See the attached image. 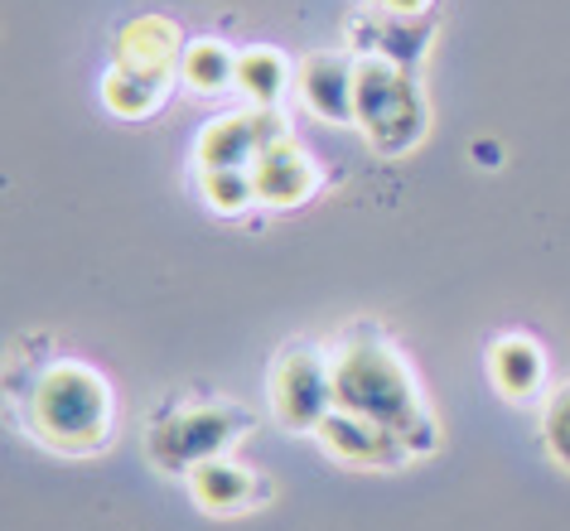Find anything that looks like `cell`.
<instances>
[{
	"instance_id": "277c9868",
	"label": "cell",
	"mask_w": 570,
	"mask_h": 531,
	"mask_svg": "<svg viewBox=\"0 0 570 531\" xmlns=\"http://www.w3.org/2000/svg\"><path fill=\"white\" fill-rule=\"evenodd\" d=\"M247 415L237 406H179L169 415H155L150 425V454L160 469H184L189 473L204 459L227 454L247 435Z\"/></svg>"
},
{
	"instance_id": "8fae6325",
	"label": "cell",
	"mask_w": 570,
	"mask_h": 531,
	"mask_svg": "<svg viewBox=\"0 0 570 531\" xmlns=\"http://www.w3.org/2000/svg\"><path fill=\"white\" fill-rule=\"evenodd\" d=\"M189 488H194V498H198V508H208V512H247L262 502L266 493V483L256 479L252 469H242L237 459H204V464H194L189 469Z\"/></svg>"
},
{
	"instance_id": "d6986e66",
	"label": "cell",
	"mask_w": 570,
	"mask_h": 531,
	"mask_svg": "<svg viewBox=\"0 0 570 531\" xmlns=\"http://www.w3.org/2000/svg\"><path fill=\"white\" fill-rule=\"evenodd\" d=\"M382 10H387V16H406V20H421L425 10L435 6V0H377Z\"/></svg>"
},
{
	"instance_id": "7c38bea8",
	"label": "cell",
	"mask_w": 570,
	"mask_h": 531,
	"mask_svg": "<svg viewBox=\"0 0 570 531\" xmlns=\"http://www.w3.org/2000/svg\"><path fill=\"white\" fill-rule=\"evenodd\" d=\"M489 372H493V382H498V392H503V396L527 401V396L541 392V382H547V357H541V348L532 338L508 334V338L493 343Z\"/></svg>"
},
{
	"instance_id": "9a60e30c",
	"label": "cell",
	"mask_w": 570,
	"mask_h": 531,
	"mask_svg": "<svg viewBox=\"0 0 570 531\" xmlns=\"http://www.w3.org/2000/svg\"><path fill=\"white\" fill-rule=\"evenodd\" d=\"M237 88L247 92L256 107L276 111L285 88H291V63H285V53L281 49H266V45L237 53Z\"/></svg>"
},
{
	"instance_id": "5b68a950",
	"label": "cell",
	"mask_w": 570,
	"mask_h": 531,
	"mask_svg": "<svg viewBox=\"0 0 570 531\" xmlns=\"http://www.w3.org/2000/svg\"><path fill=\"white\" fill-rule=\"evenodd\" d=\"M271 411L285 430H320L334 411V357L315 343H295L271 372Z\"/></svg>"
},
{
	"instance_id": "2e32d148",
	"label": "cell",
	"mask_w": 570,
	"mask_h": 531,
	"mask_svg": "<svg viewBox=\"0 0 570 531\" xmlns=\"http://www.w3.org/2000/svg\"><path fill=\"white\" fill-rule=\"evenodd\" d=\"M169 92H175V82L126 78V73H111V68H107V78H102V102H107V111H117V117H126V121L155 117V111L169 102Z\"/></svg>"
},
{
	"instance_id": "30bf717a",
	"label": "cell",
	"mask_w": 570,
	"mask_h": 531,
	"mask_svg": "<svg viewBox=\"0 0 570 531\" xmlns=\"http://www.w3.org/2000/svg\"><path fill=\"white\" fill-rule=\"evenodd\" d=\"M320 440L330 444L338 459H348V464H402L411 454L402 440L392 435V430H382L373 421H363V415H348V411H330L320 425Z\"/></svg>"
},
{
	"instance_id": "8992f818",
	"label": "cell",
	"mask_w": 570,
	"mask_h": 531,
	"mask_svg": "<svg viewBox=\"0 0 570 531\" xmlns=\"http://www.w3.org/2000/svg\"><path fill=\"white\" fill-rule=\"evenodd\" d=\"M189 39L169 16H136L111 35V73L126 78H150V82H175Z\"/></svg>"
},
{
	"instance_id": "ba28073f",
	"label": "cell",
	"mask_w": 570,
	"mask_h": 531,
	"mask_svg": "<svg viewBox=\"0 0 570 531\" xmlns=\"http://www.w3.org/2000/svg\"><path fill=\"white\" fill-rule=\"evenodd\" d=\"M285 136L281 111H237V117H218L198 136V165L204 169H252L271 140Z\"/></svg>"
},
{
	"instance_id": "3957f363",
	"label": "cell",
	"mask_w": 570,
	"mask_h": 531,
	"mask_svg": "<svg viewBox=\"0 0 570 531\" xmlns=\"http://www.w3.org/2000/svg\"><path fill=\"white\" fill-rule=\"evenodd\" d=\"M353 121L363 126L367 146L377 155H406L425 140L431 111L411 78V68L392 59H367L358 63V97H353Z\"/></svg>"
},
{
	"instance_id": "4fadbf2b",
	"label": "cell",
	"mask_w": 570,
	"mask_h": 531,
	"mask_svg": "<svg viewBox=\"0 0 570 531\" xmlns=\"http://www.w3.org/2000/svg\"><path fill=\"white\" fill-rule=\"evenodd\" d=\"M179 82L198 97H218L223 88L237 82V53L223 39H189L184 63H179Z\"/></svg>"
},
{
	"instance_id": "6da1fadb",
	"label": "cell",
	"mask_w": 570,
	"mask_h": 531,
	"mask_svg": "<svg viewBox=\"0 0 570 531\" xmlns=\"http://www.w3.org/2000/svg\"><path fill=\"white\" fill-rule=\"evenodd\" d=\"M334 357V411L363 415L382 430H392L411 454L435 444V421L421 401L416 367L377 328H348L344 338L330 348Z\"/></svg>"
},
{
	"instance_id": "7a4b0ae2",
	"label": "cell",
	"mask_w": 570,
	"mask_h": 531,
	"mask_svg": "<svg viewBox=\"0 0 570 531\" xmlns=\"http://www.w3.org/2000/svg\"><path fill=\"white\" fill-rule=\"evenodd\" d=\"M117 401L107 377L78 357H53L24 386V430L63 454H92L111 440Z\"/></svg>"
},
{
	"instance_id": "9c48e42d",
	"label": "cell",
	"mask_w": 570,
	"mask_h": 531,
	"mask_svg": "<svg viewBox=\"0 0 570 531\" xmlns=\"http://www.w3.org/2000/svg\"><path fill=\"white\" fill-rule=\"evenodd\" d=\"M301 102L324 121H353V97H358V63H348L344 53H309L295 73Z\"/></svg>"
},
{
	"instance_id": "5bb4252c",
	"label": "cell",
	"mask_w": 570,
	"mask_h": 531,
	"mask_svg": "<svg viewBox=\"0 0 570 531\" xmlns=\"http://www.w3.org/2000/svg\"><path fill=\"white\" fill-rule=\"evenodd\" d=\"M358 45L373 53V59H392V63H402L411 68L425 53V45H431V30H425L421 20H406V16H382L373 24H363V35H358Z\"/></svg>"
},
{
	"instance_id": "e0dca14e",
	"label": "cell",
	"mask_w": 570,
	"mask_h": 531,
	"mask_svg": "<svg viewBox=\"0 0 570 531\" xmlns=\"http://www.w3.org/2000/svg\"><path fill=\"white\" fill-rule=\"evenodd\" d=\"M204 198L213 213H223V218H237V213H247L256 204V184H252V169H204Z\"/></svg>"
},
{
	"instance_id": "52a82bcc",
	"label": "cell",
	"mask_w": 570,
	"mask_h": 531,
	"mask_svg": "<svg viewBox=\"0 0 570 531\" xmlns=\"http://www.w3.org/2000/svg\"><path fill=\"white\" fill-rule=\"evenodd\" d=\"M252 184H256V204H271V208H301L309 198L320 194V165L315 155H309L301 140L285 131L281 140H271V146L256 155L252 165Z\"/></svg>"
},
{
	"instance_id": "ac0fdd59",
	"label": "cell",
	"mask_w": 570,
	"mask_h": 531,
	"mask_svg": "<svg viewBox=\"0 0 570 531\" xmlns=\"http://www.w3.org/2000/svg\"><path fill=\"white\" fill-rule=\"evenodd\" d=\"M541 440H547V450L570 469V382L551 392L547 415H541Z\"/></svg>"
}]
</instances>
